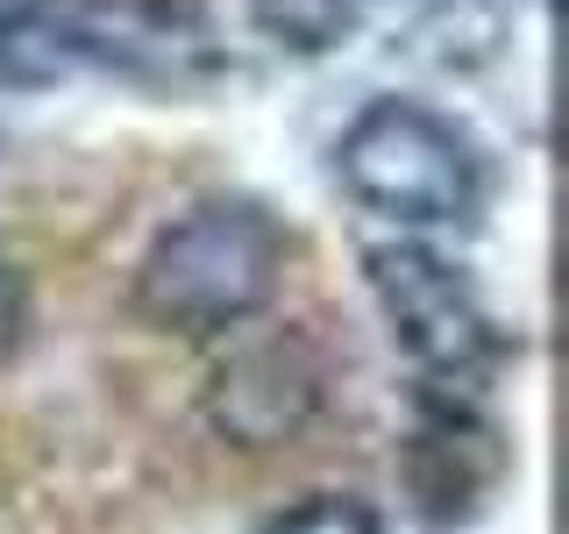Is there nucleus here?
Segmentation results:
<instances>
[{"label":"nucleus","instance_id":"3","mask_svg":"<svg viewBox=\"0 0 569 534\" xmlns=\"http://www.w3.org/2000/svg\"><path fill=\"white\" fill-rule=\"evenodd\" d=\"M370 293L391 320V343H399L435 385H477L485 370L506 356L491 307L477 299V285L456 271L449 257H435L427 243H378L363 257Z\"/></svg>","mask_w":569,"mask_h":534},{"label":"nucleus","instance_id":"2","mask_svg":"<svg viewBox=\"0 0 569 534\" xmlns=\"http://www.w3.org/2000/svg\"><path fill=\"white\" fill-rule=\"evenodd\" d=\"M335 171L370 214L399 228H470L485 207V157L470 129L427 100H363L335 142Z\"/></svg>","mask_w":569,"mask_h":534},{"label":"nucleus","instance_id":"7","mask_svg":"<svg viewBox=\"0 0 569 534\" xmlns=\"http://www.w3.org/2000/svg\"><path fill=\"white\" fill-rule=\"evenodd\" d=\"M249 22L271 36L278 50H299V58H320L356 29L349 0H249Z\"/></svg>","mask_w":569,"mask_h":534},{"label":"nucleus","instance_id":"5","mask_svg":"<svg viewBox=\"0 0 569 534\" xmlns=\"http://www.w3.org/2000/svg\"><path fill=\"white\" fill-rule=\"evenodd\" d=\"M498 471H506V449H498V427L485 414L456 399L420 406V427L406 442V485L427 513H470L498 485Z\"/></svg>","mask_w":569,"mask_h":534},{"label":"nucleus","instance_id":"4","mask_svg":"<svg viewBox=\"0 0 569 534\" xmlns=\"http://www.w3.org/2000/svg\"><path fill=\"white\" fill-rule=\"evenodd\" d=\"M320 385H328V370L299 335H263L213 370V421L242 449H271V442H292L313 421Z\"/></svg>","mask_w":569,"mask_h":534},{"label":"nucleus","instance_id":"9","mask_svg":"<svg viewBox=\"0 0 569 534\" xmlns=\"http://www.w3.org/2000/svg\"><path fill=\"white\" fill-rule=\"evenodd\" d=\"M22 320H29V293H22V271H14V264L0 257V364L14 356V343H22Z\"/></svg>","mask_w":569,"mask_h":534},{"label":"nucleus","instance_id":"1","mask_svg":"<svg viewBox=\"0 0 569 534\" xmlns=\"http://www.w3.org/2000/svg\"><path fill=\"white\" fill-rule=\"evenodd\" d=\"M284 257L292 243L263 200H200L142 249L136 314L171 335H228L278 299Z\"/></svg>","mask_w":569,"mask_h":534},{"label":"nucleus","instance_id":"8","mask_svg":"<svg viewBox=\"0 0 569 534\" xmlns=\"http://www.w3.org/2000/svg\"><path fill=\"white\" fill-rule=\"evenodd\" d=\"M263 534H385V527L356 492H313V498H299L292 513H278Z\"/></svg>","mask_w":569,"mask_h":534},{"label":"nucleus","instance_id":"6","mask_svg":"<svg viewBox=\"0 0 569 534\" xmlns=\"http://www.w3.org/2000/svg\"><path fill=\"white\" fill-rule=\"evenodd\" d=\"M79 58L64 0H0V86H50Z\"/></svg>","mask_w":569,"mask_h":534}]
</instances>
